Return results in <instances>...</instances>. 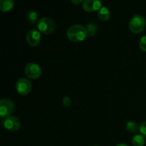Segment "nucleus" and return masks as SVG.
Listing matches in <instances>:
<instances>
[{"label":"nucleus","instance_id":"nucleus-1","mask_svg":"<svg viewBox=\"0 0 146 146\" xmlns=\"http://www.w3.org/2000/svg\"><path fill=\"white\" fill-rule=\"evenodd\" d=\"M66 36L70 41L80 42L85 39L88 34L85 27L81 24H74L67 29Z\"/></svg>","mask_w":146,"mask_h":146},{"label":"nucleus","instance_id":"nucleus-2","mask_svg":"<svg viewBox=\"0 0 146 146\" xmlns=\"http://www.w3.org/2000/svg\"><path fill=\"white\" fill-rule=\"evenodd\" d=\"M129 29L133 33L138 34L143 31L145 27V19L140 14H135L131 17L128 24Z\"/></svg>","mask_w":146,"mask_h":146},{"label":"nucleus","instance_id":"nucleus-3","mask_svg":"<svg viewBox=\"0 0 146 146\" xmlns=\"http://www.w3.org/2000/svg\"><path fill=\"white\" fill-rule=\"evenodd\" d=\"M36 27L40 32L44 34H49L55 30L56 24L53 19L48 17L41 18L37 21Z\"/></svg>","mask_w":146,"mask_h":146},{"label":"nucleus","instance_id":"nucleus-4","mask_svg":"<svg viewBox=\"0 0 146 146\" xmlns=\"http://www.w3.org/2000/svg\"><path fill=\"white\" fill-rule=\"evenodd\" d=\"M15 106L14 102L9 98H2L0 101V116L5 118L11 115L14 111Z\"/></svg>","mask_w":146,"mask_h":146},{"label":"nucleus","instance_id":"nucleus-5","mask_svg":"<svg viewBox=\"0 0 146 146\" xmlns=\"http://www.w3.org/2000/svg\"><path fill=\"white\" fill-rule=\"evenodd\" d=\"M24 72L29 78L36 79L41 76V68L36 63H28L24 68Z\"/></svg>","mask_w":146,"mask_h":146},{"label":"nucleus","instance_id":"nucleus-6","mask_svg":"<svg viewBox=\"0 0 146 146\" xmlns=\"http://www.w3.org/2000/svg\"><path fill=\"white\" fill-rule=\"evenodd\" d=\"M31 89V83L25 78H21L16 83V90L20 95H27Z\"/></svg>","mask_w":146,"mask_h":146},{"label":"nucleus","instance_id":"nucleus-7","mask_svg":"<svg viewBox=\"0 0 146 146\" xmlns=\"http://www.w3.org/2000/svg\"><path fill=\"white\" fill-rule=\"evenodd\" d=\"M3 125L6 129L10 131H16L19 130L21 126V123L18 118L15 116L7 117L3 121Z\"/></svg>","mask_w":146,"mask_h":146},{"label":"nucleus","instance_id":"nucleus-8","mask_svg":"<svg viewBox=\"0 0 146 146\" xmlns=\"http://www.w3.org/2000/svg\"><path fill=\"white\" fill-rule=\"evenodd\" d=\"M27 44L31 46H36L41 41V34L40 31L36 29H31L27 34Z\"/></svg>","mask_w":146,"mask_h":146},{"label":"nucleus","instance_id":"nucleus-9","mask_svg":"<svg viewBox=\"0 0 146 146\" xmlns=\"http://www.w3.org/2000/svg\"><path fill=\"white\" fill-rule=\"evenodd\" d=\"M82 7L85 11L88 12H94V11L99 10L103 7L102 4L98 0H85L82 4Z\"/></svg>","mask_w":146,"mask_h":146},{"label":"nucleus","instance_id":"nucleus-10","mask_svg":"<svg viewBox=\"0 0 146 146\" xmlns=\"http://www.w3.org/2000/svg\"><path fill=\"white\" fill-rule=\"evenodd\" d=\"M98 18L102 21H106L110 19V11L108 8H107L105 6H103L98 11Z\"/></svg>","mask_w":146,"mask_h":146},{"label":"nucleus","instance_id":"nucleus-11","mask_svg":"<svg viewBox=\"0 0 146 146\" xmlns=\"http://www.w3.org/2000/svg\"><path fill=\"white\" fill-rule=\"evenodd\" d=\"M14 3L12 0H1L0 1V10L2 12H7L12 9Z\"/></svg>","mask_w":146,"mask_h":146},{"label":"nucleus","instance_id":"nucleus-12","mask_svg":"<svg viewBox=\"0 0 146 146\" xmlns=\"http://www.w3.org/2000/svg\"><path fill=\"white\" fill-rule=\"evenodd\" d=\"M131 142L133 146H143L145 143V137L142 134H137L133 137Z\"/></svg>","mask_w":146,"mask_h":146},{"label":"nucleus","instance_id":"nucleus-13","mask_svg":"<svg viewBox=\"0 0 146 146\" xmlns=\"http://www.w3.org/2000/svg\"><path fill=\"white\" fill-rule=\"evenodd\" d=\"M38 19V13L34 10H30L27 13V19L30 24H34L36 23Z\"/></svg>","mask_w":146,"mask_h":146},{"label":"nucleus","instance_id":"nucleus-14","mask_svg":"<svg viewBox=\"0 0 146 146\" xmlns=\"http://www.w3.org/2000/svg\"><path fill=\"white\" fill-rule=\"evenodd\" d=\"M125 128L130 133H135L139 129V125L134 121H129L125 124Z\"/></svg>","mask_w":146,"mask_h":146},{"label":"nucleus","instance_id":"nucleus-15","mask_svg":"<svg viewBox=\"0 0 146 146\" xmlns=\"http://www.w3.org/2000/svg\"><path fill=\"white\" fill-rule=\"evenodd\" d=\"M86 31L88 36H93L98 30V27L94 23H88L86 25Z\"/></svg>","mask_w":146,"mask_h":146},{"label":"nucleus","instance_id":"nucleus-16","mask_svg":"<svg viewBox=\"0 0 146 146\" xmlns=\"http://www.w3.org/2000/svg\"><path fill=\"white\" fill-rule=\"evenodd\" d=\"M139 46L142 51H146V35L143 36L139 41Z\"/></svg>","mask_w":146,"mask_h":146},{"label":"nucleus","instance_id":"nucleus-17","mask_svg":"<svg viewBox=\"0 0 146 146\" xmlns=\"http://www.w3.org/2000/svg\"><path fill=\"white\" fill-rule=\"evenodd\" d=\"M139 131L144 137H146V121L141 123L139 125Z\"/></svg>","mask_w":146,"mask_h":146},{"label":"nucleus","instance_id":"nucleus-18","mask_svg":"<svg viewBox=\"0 0 146 146\" xmlns=\"http://www.w3.org/2000/svg\"><path fill=\"white\" fill-rule=\"evenodd\" d=\"M62 102H63V104H64L65 106H68L71 105V100L68 96H65L64 98H63Z\"/></svg>","mask_w":146,"mask_h":146},{"label":"nucleus","instance_id":"nucleus-19","mask_svg":"<svg viewBox=\"0 0 146 146\" xmlns=\"http://www.w3.org/2000/svg\"><path fill=\"white\" fill-rule=\"evenodd\" d=\"M71 1L74 3V4H80L81 3H84V1H83V0H71Z\"/></svg>","mask_w":146,"mask_h":146},{"label":"nucleus","instance_id":"nucleus-20","mask_svg":"<svg viewBox=\"0 0 146 146\" xmlns=\"http://www.w3.org/2000/svg\"><path fill=\"white\" fill-rule=\"evenodd\" d=\"M116 146H129V145L126 143H118V145H116Z\"/></svg>","mask_w":146,"mask_h":146},{"label":"nucleus","instance_id":"nucleus-21","mask_svg":"<svg viewBox=\"0 0 146 146\" xmlns=\"http://www.w3.org/2000/svg\"><path fill=\"white\" fill-rule=\"evenodd\" d=\"M94 146H98V145H94Z\"/></svg>","mask_w":146,"mask_h":146}]
</instances>
